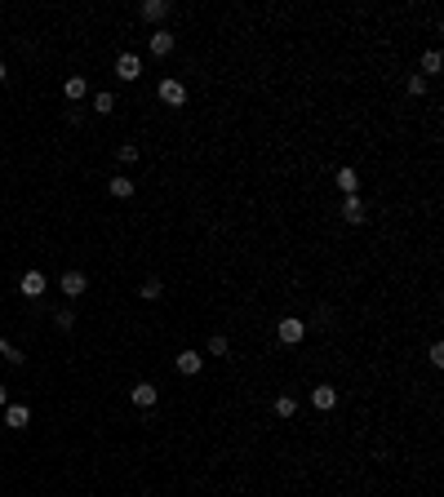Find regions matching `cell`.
Masks as SVG:
<instances>
[{"label": "cell", "mask_w": 444, "mask_h": 497, "mask_svg": "<svg viewBox=\"0 0 444 497\" xmlns=\"http://www.w3.org/2000/svg\"><path fill=\"white\" fill-rule=\"evenodd\" d=\"M275 337H280L284 346H298L307 337V320H298V315H284V320H275Z\"/></svg>", "instance_id": "obj_1"}, {"label": "cell", "mask_w": 444, "mask_h": 497, "mask_svg": "<svg viewBox=\"0 0 444 497\" xmlns=\"http://www.w3.org/2000/svg\"><path fill=\"white\" fill-rule=\"evenodd\" d=\"M155 93H160L164 107H183V102H187V84H183V80H169V76L160 80V89H155Z\"/></svg>", "instance_id": "obj_2"}, {"label": "cell", "mask_w": 444, "mask_h": 497, "mask_svg": "<svg viewBox=\"0 0 444 497\" xmlns=\"http://www.w3.org/2000/svg\"><path fill=\"white\" fill-rule=\"evenodd\" d=\"M45 289H49L45 271H22V280H18V293H22V298H40Z\"/></svg>", "instance_id": "obj_3"}, {"label": "cell", "mask_w": 444, "mask_h": 497, "mask_svg": "<svg viewBox=\"0 0 444 497\" xmlns=\"http://www.w3.org/2000/svg\"><path fill=\"white\" fill-rule=\"evenodd\" d=\"M116 76H120V80H138V76H142V58H138V54H120V58H116Z\"/></svg>", "instance_id": "obj_4"}, {"label": "cell", "mask_w": 444, "mask_h": 497, "mask_svg": "<svg viewBox=\"0 0 444 497\" xmlns=\"http://www.w3.org/2000/svg\"><path fill=\"white\" fill-rule=\"evenodd\" d=\"M27 422H31V408L27 404H5V427L27 431Z\"/></svg>", "instance_id": "obj_5"}, {"label": "cell", "mask_w": 444, "mask_h": 497, "mask_svg": "<svg viewBox=\"0 0 444 497\" xmlns=\"http://www.w3.org/2000/svg\"><path fill=\"white\" fill-rule=\"evenodd\" d=\"M200 369H205V355H200V351H178V373H187V378H196Z\"/></svg>", "instance_id": "obj_6"}, {"label": "cell", "mask_w": 444, "mask_h": 497, "mask_svg": "<svg viewBox=\"0 0 444 497\" xmlns=\"http://www.w3.org/2000/svg\"><path fill=\"white\" fill-rule=\"evenodd\" d=\"M342 217H346L351 227L365 222V200H360V191H355V196H342Z\"/></svg>", "instance_id": "obj_7"}, {"label": "cell", "mask_w": 444, "mask_h": 497, "mask_svg": "<svg viewBox=\"0 0 444 497\" xmlns=\"http://www.w3.org/2000/svg\"><path fill=\"white\" fill-rule=\"evenodd\" d=\"M311 404H316V408H320V413H329V408H333V404H338V391H333V386H329V382H320V386H316V391H311Z\"/></svg>", "instance_id": "obj_8"}, {"label": "cell", "mask_w": 444, "mask_h": 497, "mask_svg": "<svg viewBox=\"0 0 444 497\" xmlns=\"http://www.w3.org/2000/svg\"><path fill=\"white\" fill-rule=\"evenodd\" d=\"M147 45H151V54H155V58H169V54H174V36H169V27L151 31V40H147Z\"/></svg>", "instance_id": "obj_9"}, {"label": "cell", "mask_w": 444, "mask_h": 497, "mask_svg": "<svg viewBox=\"0 0 444 497\" xmlns=\"http://www.w3.org/2000/svg\"><path fill=\"white\" fill-rule=\"evenodd\" d=\"M85 93H89V80H85V76H67V80H63V98H67V102H80Z\"/></svg>", "instance_id": "obj_10"}, {"label": "cell", "mask_w": 444, "mask_h": 497, "mask_svg": "<svg viewBox=\"0 0 444 497\" xmlns=\"http://www.w3.org/2000/svg\"><path fill=\"white\" fill-rule=\"evenodd\" d=\"M147 22H164L169 18V0H142V9H138Z\"/></svg>", "instance_id": "obj_11"}, {"label": "cell", "mask_w": 444, "mask_h": 497, "mask_svg": "<svg viewBox=\"0 0 444 497\" xmlns=\"http://www.w3.org/2000/svg\"><path fill=\"white\" fill-rule=\"evenodd\" d=\"M129 395H134V404H138V408H151L155 399H160V391H155L151 382H134V391H129Z\"/></svg>", "instance_id": "obj_12"}, {"label": "cell", "mask_w": 444, "mask_h": 497, "mask_svg": "<svg viewBox=\"0 0 444 497\" xmlns=\"http://www.w3.org/2000/svg\"><path fill=\"white\" fill-rule=\"evenodd\" d=\"M85 289H89L85 271H67V275H63V293H67V298H80V293H85Z\"/></svg>", "instance_id": "obj_13"}, {"label": "cell", "mask_w": 444, "mask_h": 497, "mask_svg": "<svg viewBox=\"0 0 444 497\" xmlns=\"http://www.w3.org/2000/svg\"><path fill=\"white\" fill-rule=\"evenodd\" d=\"M338 191H342V196H355V191H360V174H355L351 165L338 169Z\"/></svg>", "instance_id": "obj_14"}, {"label": "cell", "mask_w": 444, "mask_h": 497, "mask_svg": "<svg viewBox=\"0 0 444 497\" xmlns=\"http://www.w3.org/2000/svg\"><path fill=\"white\" fill-rule=\"evenodd\" d=\"M440 67H444V54L440 49H427L422 54V71H418V76H422V80L427 76H440Z\"/></svg>", "instance_id": "obj_15"}, {"label": "cell", "mask_w": 444, "mask_h": 497, "mask_svg": "<svg viewBox=\"0 0 444 497\" xmlns=\"http://www.w3.org/2000/svg\"><path fill=\"white\" fill-rule=\"evenodd\" d=\"M271 408H275V418H293V413H298V399H293V395H275Z\"/></svg>", "instance_id": "obj_16"}, {"label": "cell", "mask_w": 444, "mask_h": 497, "mask_svg": "<svg viewBox=\"0 0 444 497\" xmlns=\"http://www.w3.org/2000/svg\"><path fill=\"white\" fill-rule=\"evenodd\" d=\"M112 196L129 200V196H134V178H112Z\"/></svg>", "instance_id": "obj_17"}, {"label": "cell", "mask_w": 444, "mask_h": 497, "mask_svg": "<svg viewBox=\"0 0 444 497\" xmlns=\"http://www.w3.org/2000/svg\"><path fill=\"white\" fill-rule=\"evenodd\" d=\"M138 293L147 298V302H155V298L164 293V284H160V280H155V275H151V280H142V284H138Z\"/></svg>", "instance_id": "obj_18"}, {"label": "cell", "mask_w": 444, "mask_h": 497, "mask_svg": "<svg viewBox=\"0 0 444 497\" xmlns=\"http://www.w3.org/2000/svg\"><path fill=\"white\" fill-rule=\"evenodd\" d=\"M0 355H5L9 365H22V360H27V355H22V351H18L14 342H9V337H0Z\"/></svg>", "instance_id": "obj_19"}, {"label": "cell", "mask_w": 444, "mask_h": 497, "mask_svg": "<svg viewBox=\"0 0 444 497\" xmlns=\"http://www.w3.org/2000/svg\"><path fill=\"white\" fill-rule=\"evenodd\" d=\"M93 107H98V116H107V112H116V93H98V98H93Z\"/></svg>", "instance_id": "obj_20"}, {"label": "cell", "mask_w": 444, "mask_h": 497, "mask_svg": "<svg viewBox=\"0 0 444 497\" xmlns=\"http://www.w3.org/2000/svg\"><path fill=\"white\" fill-rule=\"evenodd\" d=\"M227 351H231V342H227L222 333H213L209 337V355H227Z\"/></svg>", "instance_id": "obj_21"}, {"label": "cell", "mask_w": 444, "mask_h": 497, "mask_svg": "<svg viewBox=\"0 0 444 497\" xmlns=\"http://www.w3.org/2000/svg\"><path fill=\"white\" fill-rule=\"evenodd\" d=\"M116 155H120V165H134V160H138V142H125Z\"/></svg>", "instance_id": "obj_22"}, {"label": "cell", "mask_w": 444, "mask_h": 497, "mask_svg": "<svg viewBox=\"0 0 444 497\" xmlns=\"http://www.w3.org/2000/svg\"><path fill=\"white\" fill-rule=\"evenodd\" d=\"M427 360H431V365H436V369H444V342H431V351H427Z\"/></svg>", "instance_id": "obj_23"}, {"label": "cell", "mask_w": 444, "mask_h": 497, "mask_svg": "<svg viewBox=\"0 0 444 497\" xmlns=\"http://www.w3.org/2000/svg\"><path fill=\"white\" fill-rule=\"evenodd\" d=\"M409 93H413V98H422V93H427V80L418 76V71H413V76H409Z\"/></svg>", "instance_id": "obj_24"}, {"label": "cell", "mask_w": 444, "mask_h": 497, "mask_svg": "<svg viewBox=\"0 0 444 497\" xmlns=\"http://www.w3.org/2000/svg\"><path fill=\"white\" fill-rule=\"evenodd\" d=\"M54 324H58V329H63V333H67V329H71V324H76V315H71V311H58V315H54Z\"/></svg>", "instance_id": "obj_25"}, {"label": "cell", "mask_w": 444, "mask_h": 497, "mask_svg": "<svg viewBox=\"0 0 444 497\" xmlns=\"http://www.w3.org/2000/svg\"><path fill=\"white\" fill-rule=\"evenodd\" d=\"M9 404V391H5V386H0V408H5Z\"/></svg>", "instance_id": "obj_26"}, {"label": "cell", "mask_w": 444, "mask_h": 497, "mask_svg": "<svg viewBox=\"0 0 444 497\" xmlns=\"http://www.w3.org/2000/svg\"><path fill=\"white\" fill-rule=\"evenodd\" d=\"M5 76H9V71H5V63H0V80H5Z\"/></svg>", "instance_id": "obj_27"}]
</instances>
